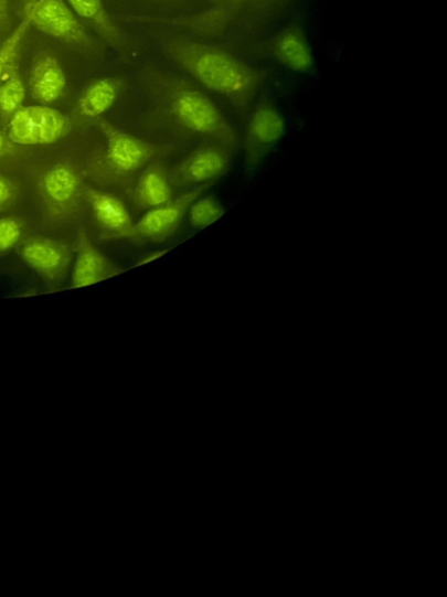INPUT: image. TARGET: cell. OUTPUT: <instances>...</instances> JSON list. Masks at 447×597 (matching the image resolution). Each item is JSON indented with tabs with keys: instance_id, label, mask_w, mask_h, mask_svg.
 <instances>
[{
	"instance_id": "16",
	"label": "cell",
	"mask_w": 447,
	"mask_h": 597,
	"mask_svg": "<svg viewBox=\"0 0 447 597\" xmlns=\"http://www.w3.org/2000/svg\"><path fill=\"white\" fill-rule=\"evenodd\" d=\"M72 10L96 28L104 39L115 46H123V39L106 12L102 0H67Z\"/></svg>"
},
{
	"instance_id": "6",
	"label": "cell",
	"mask_w": 447,
	"mask_h": 597,
	"mask_svg": "<svg viewBox=\"0 0 447 597\" xmlns=\"http://www.w3.org/2000/svg\"><path fill=\"white\" fill-rule=\"evenodd\" d=\"M209 186V183L200 184V186H196L177 200L169 201L149 211L139 222L135 223L131 237L162 239L172 235L179 228L191 203L198 200Z\"/></svg>"
},
{
	"instance_id": "19",
	"label": "cell",
	"mask_w": 447,
	"mask_h": 597,
	"mask_svg": "<svg viewBox=\"0 0 447 597\" xmlns=\"http://www.w3.org/2000/svg\"><path fill=\"white\" fill-rule=\"evenodd\" d=\"M189 222L195 230H204L206 226L220 221L225 209L214 196H201L191 203L189 210Z\"/></svg>"
},
{
	"instance_id": "15",
	"label": "cell",
	"mask_w": 447,
	"mask_h": 597,
	"mask_svg": "<svg viewBox=\"0 0 447 597\" xmlns=\"http://www.w3.org/2000/svg\"><path fill=\"white\" fill-rule=\"evenodd\" d=\"M78 190V175L66 164H58L51 169L42 179V191L51 202L57 205L72 202Z\"/></svg>"
},
{
	"instance_id": "13",
	"label": "cell",
	"mask_w": 447,
	"mask_h": 597,
	"mask_svg": "<svg viewBox=\"0 0 447 597\" xmlns=\"http://www.w3.org/2000/svg\"><path fill=\"white\" fill-rule=\"evenodd\" d=\"M275 55L287 68L307 73L313 66V57L308 41L300 28L284 31L275 43Z\"/></svg>"
},
{
	"instance_id": "24",
	"label": "cell",
	"mask_w": 447,
	"mask_h": 597,
	"mask_svg": "<svg viewBox=\"0 0 447 597\" xmlns=\"http://www.w3.org/2000/svg\"><path fill=\"white\" fill-rule=\"evenodd\" d=\"M9 19V0H0V30L4 29Z\"/></svg>"
},
{
	"instance_id": "23",
	"label": "cell",
	"mask_w": 447,
	"mask_h": 597,
	"mask_svg": "<svg viewBox=\"0 0 447 597\" xmlns=\"http://www.w3.org/2000/svg\"><path fill=\"white\" fill-rule=\"evenodd\" d=\"M247 2L252 4V10H272L273 8L288 3L289 0H247Z\"/></svg>"
},
{
	"instance_id": "22",
	"label": "cell",
	"mask_w": 447,
	"mask_h": 597,
	"mask_svg": "<svg viewBox=\"0 0 447 597\" xmlns=\"http://www.w3.org/2000/svg\"><path fill=\"white\" fill-rule=\"evenodd\" d=\"M13 192L14 191L10 181L3 177H0V210L6 207V205L11 201Z\"/></svg>"
},
{
	"instance_id": "21",
	"label": "cell",
	"mask_w": 447,
	"mask_h": 597,
	"mask_svg": "<svg viewBox=\"0 0 447 597\" xmlns=\"http://www.w3.org/2000/svg\"><path fill=\"white\" fill-rule=\"evenodd\" d=\"M23 225L14 217L0 220V253L8 252L19 242Z\"/></svg>"
},
{
	"instance_id": "10",
	"label": "cell",
	"mask_w": 447,
	"mask_h": 597,
	"mask_svg": "<svg viewBox=\"0 0 447 597\" xmlns=\"http://www.w3.org/2000/svg\"><path fill=\"white\" fill-rule=\"evenodd\" d=\"M74 252L76 255L72 275L74 288L93 286L123 273L96 248L87 233L83 231L77 235Z\"/></svg>"
},
{
	"instance_id": "3",
	"label": "cell",
	"mask_w": 447,
	"mask_h": 597,
	"mask_svg": "<svg viewBox=\"0 0 447 597\" xmlns=\"http://www.w3.org/2000/svg\"><path fill=\"white\" fill-rule=\"evenodd\" d=\"M72 121L61 111L44 105L20 108L10 119L8 138L18 146H50L65 138Z\"/></svg>"
},
{
	"instance_id": "25",
	"label": "cell",
	"mask_w": 447,
	"mask_h": 597,
	"mask_svg": "<svg viewBox=\"0 0 447 597\" xmlns=\"http://www.w3.org/2000/svg\"><path fill=\"white\" fill-rule=\"evenodd\" d=\"M9 138L3 132H0V157L9 150Z\"/></svg>"
},
{
	"instance_id": "26",
	"label": "cell",
	"mask_w": 447,
	"mask_h": 597,
	"mask_svg": "<svg viewBox=\"0 0 447 597\" xmlns=\"http://www.w3.org/2000/svg\"><path fill=\"white\" fill-rule=\"evenodd\" d=\"M167 252H160V253H155V254H151V255H148L147 257L143 258V260L139 262L138 265H146L148 263H151L153 260H157L159 259L160 257H162Z\"/></svg>"
},
{
	"instance_id": "17",
	"label": "cell",
	"mask_w": 447,
	"mask_h": 597,
	"mask_svg": "<svg viewBox=\"0 0 447 597\" xmlns=\"http://www.w3.org/2000/svg\"><path fill=\"white\" fill-rule=\"evenodd\" d=\"M26 97V88L23 79L13 63L2 82H0V114L12 117Z\"/></svg>"
},
{
	"instance_id": "27",
	"label": "cell",
	"mask_w": 447,
	"mask_h": 597,
	"mask_svg": "<svg viewBox=\"0 0 447 597\" xmlns=\"http://www.w3.org/2000/svg\"><path fill=\"white\" fill-rule=\"evenodd\" d=\"M243 2H244V0H234V3H236V6L238 7V9H240V7L243 4ZM246 2H247V0H246Z\"/></svg>"
},
{
	"instance_id": "20",
	"label": "cell",
	"mask_w": 447,
	"mask_h": 597,
	"mask_svg": "<svg viewBox=\"0 0 447 597\" xmlns=\"http://www.w3.org/2000/svg\"><path fill=\"white\" fill-rule=\"evenodd\" d=\"M30 28L31 24L29 23V20L23 18L4 41L2 47H0V82L3 81L6 74L14 63L19 47L21 43H23L24 36Z\"/></svg>"
},
{
	"instance_id": "12",
	"label": "cell",
	"mask_w": 447,
	"mask_h": 597,
	"mask_svg": "<svg viewBox=\"0 0 447 597\" xmlns=\"http://www.w3.org/2000/svg\"><path fill=\"white\" fill-rule=\"evenodd\" d=\"M87 196L102 228L116 237H131L135 223L119 199L92 189L87 190Z\"/></svg>"
},
{
	"instance_id": "9",
	"label": "cell",
	"mask_w": 447,
	"mask_h": 597,
	"mask_svg": "<svg viewBox=\"0 0 447 597\" xmlns=\"http://www.w3.org/2000/svg\"><path fill=\"white\" fill-rule=\"evenodd\" d=\"M21 256L49 282H58L67 274L72 259L68 245L51 238H35L24 245Z\"/></svg>"
},
{
	"instance_id": "14",
	"label": "cell",
	"mask_w": 447,
	"mask_h": 597,
	"mask_svg": "<svg viewBox=\"0 0 447 597\" xmlns=\"http://www.w3.org/2000/svg\"><path fill=\"white\" fill-rule=\"evenodd\" d=\"M119 92L115 78H99L85 89L78 99L79 114L88 118H98L113 108Z\"/></svg>"
},
{
	"instance_id": "11",
	"label": "cell",
	"mask_w": 447,
	"mask_h": 597,
	"mask_svg": "<svg viewBox=\"0 0 447 597\" xmlns=\"http://www.w3.org/2000/svg\"><path fill=\"white\" fill-rule=\"evenodd\" d=\"M67 86V78L58 58L50 52H40L33 61L29 89L40 105L49 106L56 102Z\"/></svg>"
},
{
	"instance_id": "5",
	"label": "cell",
	"mask_w": 447,
	"mask_h": 597,
	"mask_svg": "<svg viewBox=\"0 0 447 597\" xmlns=\"http://www.w3.org/2000/svg\"><path fill=\"white\" fill-rule=\"evenodd\" d=\"M286 135V121L281 113L268 99H264L252 111L245 139L246 171L257 172L265 159Z\"/></svg>"
},
{
	"instance_id": "8",
	"label": "cell",
	"mask_w": 447,
	"mask_h": 597,
	"mask_svg": "<svg viewBox=\"0 0 447 597\" xmlns=\"http://www.w3.org/2000/svg\"><path fill=\"white\" fill-rule=\"evenodd\" d=\"M232 150L217 143L191 152L179 164L177 179L182 184H204L221 177L227 169Z\"/></svg>"
},
{
	"instance_id": "18",
	"label": "cell",
	"mask_w": 447,
	"mask_h": 597,
	"mask_svg": "<svg viewBox=\"0 0 447 597\" xmlns=\"http://www.w3.org/2000/svg\"><path fill=\"white\" fill-rule=\"evenodd\" d=\"M138 193L148 207L156 209L172 201V189L166 175L158 170H149L141 177Z\"/></svg>"
},
{
	"instance_id": "1",
	"label": "cell",
	"mask_w": 447,
	"mask_h": 597,
	"mask_svg": "<svg viewBox=\"0 0 447 597\" xmlns=\"http://www.w3.org/2000/svg\"><path fill=\"white\" fill-rule=\"evenodd\" d=\"M162 49L205 88L221 94L240 110H247L269 72L255 70L231 54L182 38H168Z\"/></svg>"
},
{
	"instance_id": "7",
	"label": "cell",
	"mask_w": 447,
	"mask_h": 597,
	"mask_svg": "<svg viewBox=\"0 0 447 597\" xmlns=\"http://www.w3.org/2000/svg\"><path fill=\"white\" fill-rule=\"evenodd\" d=\"M97 125L106 138V153L116 170L136 171L152 157L153 151L145 141L118 130L105 119L99 118Z\"/></svg>"
},
{
	"instance_id": "4",
	"label": "cell",
	"mask_w": 447,
	"mask_h": 597,
	"mask_svg": "<svg viewBox=\"0 0 447 597\" xmlns=\"http://www.w3.org/2000/svg\"><path fill=\"white\" fill-rule=\"evenodd\" d=\"M21 14L29 20L31 26L63 43L84 46L92 44L88 32L63 0H24Z\"/></svg>"
},
{
	"instance_id": "2",
	"label": "cell",
	"mask_w": 447,
	"mask_h": 597,
	"mask_svg": "<svg viewBox=\"0 0 447 597\" xmlns=\"http://www.w3.org/2000/svg\"><path fill=\"white\" fill-rule=\"evenodd\" d=\"M170 111L179 125L190 132L209 137L233 150L240 137L220 109L200 90L179 78H166Z\"/></svg>"
}]
</instances>
